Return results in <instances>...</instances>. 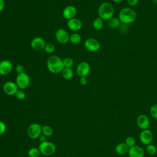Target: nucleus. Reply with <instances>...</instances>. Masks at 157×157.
<instances>
[{"mask_svg":"<svg viewBox=\"0 0 157 157\" xmlns=\"http://www.w3.org/2000/svg\"><path fill=\"white\" fill-rule=\"evenodd\" d=\"M47 67L52 74H59L64 69L63 61L56 55L49 56L47 60Z\"/></svg>","mask_w":157,"mask_h":157,"instance_id":"obj_1","label":"nucleus"},{"mask_svg":"<svg viewBox=\"0 0 157 157\" xmlns=\"http://www.w3.org/2000/svg\"><path fill=\"white\" fill-rule=\"evenodd\" d=\"M118 18L122 24L129 25L136 20L137 13L132 8L124 7L119 12Z\"/></svg>","mask_w":157,"mask_h":157,"instance_id":"obj_2","label":"nucleus"},{"mask_svg":"<svg viewBox=\"0 0 157 157\" xmlns=\"http://www.w3.org/2000/svg\"><path fill=\"white\" fill-rule=\"evenodd\" d=\"M98 13L99 17L103 20H109L113 17L114 7L110 2H104L99 6Z\"/></svg>","mask_w":157,"mask_h":157,"instance_id":"obj_3","label":"nucleus"},{"mask_svg":"<svg viewBox=\"0 0 157 157\" xmlns=\"http://www.w3.org/2000/svg\"><path fill=\"white\" fill-rule=\"evenodd\" d=\"M38 148L40 153L44 156H51L53 155L56 151L55 145L49 141L40 142Z\"/></svg>","mask_w":157,"mask_h":157,"instance_id":"obj_4","label":"nucleus"},{"mask_svg":"<svg viewBox=\"0 0 157 157\" xmlns=\"http://www.w3.org/2000/svg\"><path fill=\"white\" fill-rule=\"evenodd\" d=\"M30 82V77L29 75L26 72L18 74L15 79V83L17 85L18 88L20 90H25L29 86Z\"/></svg>","mask_w":157,"mask_h":157,"instance_id":"obj_5","label":"nucleus"},{"mask_svg":"<svg viewBox=\"0 0 157 157\" xmlns=\"http://www.w3.org/2000/svg\"><path fill=\"white\" fill-rule=\"evenodd\" d=\"M42 126L37 123L31 124L27 129V134L28 136L32 139H36L41 135Z\"/></svg>","mask_w":157,"mask_h":157,"instance_id":"obj_6","label":"nucleus"},{"mask_svg":"<svg viewBox=\"0 0 157 157\" xmlns=\"http://www.w3.org/2000/svg\"><path fill=\"white\" fill-rule=\"evenodd\" d=\"M85 48L89 52H95L99 50L101 44L99 42L94 38H88L84 42Z\"/></svg>","mask_w":157,"mask_h":157,"instance_id":"obj_7","label":"nucleus"},{"mask_svg":"<svg viewBox=\"0 0 157 157\" xmlns=\"http://www.w3.org/2000/svg\"><path fill=\"white\" fill-rule=\"evenodd\" d=\"M139 140L142 144L145 145L151 144L153 140V132L148 129L142 130L139 134Z\"/></svg>","mask_w":157,"mask_h":157,"instance_id":"obj_8","label":"nucleus"},{"mask_svg":"<svg viewBox=\"0 0 157 157\" xmlns=\"http://www.w3.org/2000/svg\"><path fill=\"white\" fill-rule=\"evenodd\" d=\"M3 91L7 95H15L17 91L19 90L15 82L12 81H7L5 82L2 86Z\"/></svg>","mask_w":157,"mask_h":157,"instance_id":"obj_9","label":"nucleus"},{"mask_svg":"<svg viewBox=\"0 0 157 157\" xmlns=\"http://www.w3.org/2000/svg\"><path fill=\"white\" fill-rule=\"evenodd\" d=\"M90 66L86 61H82L79 63L76 68L77 75L80 77H86L90 72Z\"/></svg>","mask_w":157,"mask_h":157,"instance_id":"obj_10","label":"nucleus"},{"mask_svg":"<svg viewBox=\"0 0 157 157\" xmlns=\"http://www.w3.org/2000/svg\"><path fill=\"white\" fill-rule=\"evenodd\" d=\"M55 36L56 40L61 44H65L69 41L70 35L64 29H58L55 32Z\"/></svg>","mask_w":157,"mask_h":157,"instance_id":"obj_11","label":"nucleus"},{"mask_svg":"<svg viewBox=\"0 0 157 157\" xmlns=\"http://www.w3.org/2000/svg\"><path fill=\"white\" fill-rule=\"evenodd\" d=\"M13 69L12 62L8 59H3L0 61V75H7L9 74Z\"/></svg>","mask_w":157,"mask_h":157,"instance_id":"obj_12","label":"nucleus"},{"mask_svg":"<svg viewBox=\"0 0 157 157\" xmlns=\"http://www.w3.org/2000/svg\"><path fill=\"white\" fill-rule=\"evenodd\" d=\"M46 43L45 40L39 36L34 37L30 43L31 48L36 51H40L44 50Z\"/></svg>","mask_w":157,"mask_h":157,"instance_id":"obj_13","label":"nucleus"},{"mask_svg":"<svg viewBox=\"0 0 157 157\" xmlns=\"http://www.w3.org/2000/svg\"><path fill=\"white\" fill-rule=\"evenodd\" d=\"M77 10L76 7L74 6L69 5V6H66L63 9V12H62V15H63V17L65 19L69 20L70 19L75 18V16L77 15Z\"/></svg>","mask_w":157,"mask_h":157,"instance_id":"obj_14","label":"nucleus"},{"mask_svg":"<svg viewBox=\"0 0 157 157\" xmlns=\"http://www.w3.org/2000/svg\"><path fill=\"white\" fill-rule=\"evenodd\" d=\"M136 123L138 127L142 130L148 129L150 124V121L148 117L145 114L139 115L137 118Z\"/></svg>","mask_w":157,"mask_h":157,"instance_id":"obj_15","label":"nucleus"},{"mask_svg":"<svg viewBox=\"0 0 157 157\" xmlns=\"http://www.w3.org/2000/svg\"><path fill=\"white\" fill-rule=\"evenodd\" d=\"M67 26L71 31H78L82 28V23L79 19L74 18L67 20Z\"/></svg>","mask_w":157,"mask_h":157,"instance_id":"obj_16","label":"nucleus"},{"mask_svg":"<svg viewBox=\"0 0 157 157\" xmlns=\"http://www.w3.org/2000/svg\"><path fill=\"white\" fill-rule=\"evenodd\" d=\"M128 154L129 157H144L145 152L140 146L136 145L129 148Z\"/></svg>","mask_w":157,"mask_h":157,"instance_id":"obj_17","label":"nucleus"},{"mask_svg":"<svg viewBox=\"0 0 157 157\" xmlns=\"http://www.w3.org/2000/svg\"><path fill=\"white\" fill-rule=\"evenodd\" d=\"M129 148L124 142H120L115 147V152L120 155H124L128 153Z\"/></svg>","mask_w":157,"mask_h":157,"instance_id":"obj_18","label":"nucleus"},{"mask_svg":"<svg viewBox=\"0 0 157 157\" xmlns=\"http://www.w3.org/2000/svg\"><path fill=\"white\" fill-rule=\"evenodd\" d=\"M107 25L111 29H117L120 28L121 26V22L118 18V17H112L109 20H107Z\"/></svg>","mask_w":157,"mask_h":157,"instance_id":"obj_19","label":"nucleus"},{"mask_svg":"<svg viewBox=\"0 0 157 157\" xmlns=\"http://www.w3.org/2000/svg\"><path fill=\"white\" fill-rule=\"evenodd\" d=\"M104 20L100 17H96L94 19L92 23L93 27L94 29L97 31H99L103 28L104 26Z\"/></svg>","mask_w":157,"mask_h":157,"instance_id":"obj_20","label":"nucleus"},{"mask_svg":"<svg viewBox=\"0 0 157 157\" xmlns=\"http://www.w3.org/2000/svg\"><path fill=\"white\" fill-rule=\"evenodd\" d=\"M61 73L63 77L66 80H70L74 76L73 70L70 67H64Z\"/></svg>","mask_w":157,"mask_h":157,"instance_id":"obj_21","label":"nucleus"},{"mask_svg":"<svg viewBox=\"0 0 157 157\" xmlns=\"http://www.w3.org/2000/svg\"><path fill=\"white\" fill-rule=\"evenodd\" d=\"M82 37L81 36L77 33H74L70 35L69 41L74 44H78L81 42Z\"/></svg>","mask_w":157,"mask_h":157,"instance_id":"obj_22","label":"nucleus"},{"mask_svg":"<svg viewBox=\"0 0 157 157\" xmlns=\"http://www.w3.org/2000/svg\"><path fill=\"white\" fill-rule=\"evenodd\" d=\"M42 133L46 137H50L53 134V129L48 125H44L42 128Z\"/></svg>","mask_w":157,"mask_h":157,"instance_id":"obj_23","label":"nucleus"},{"mask_svg":"<svg viewBox=\"0 0 157 157\" xmlns=\"http://www.w3.org/2000/svg\"><path fill=\"white\" fill-rule=\"evenodd\" d=\"M40 154L41 153L39 149L36 147L31 148L28 152V155L29 157H39Z\"/></svg>","mask_w":157,"mask_h":157,"instance_id":"obj_24","label":"nucleus"},{"mask_svg":"<svg viewBox=\"0 0 157 157\" xmlns=\"http://www.w3.org/2000/svg\"><path fill=\"white\" fill-rule=\"evenodd\" d=\"M146 150H147V153L149 154L150 155H154L157 152V148H156V146L151 144L147 145Z\"/></svg>","mask_w":157,"mask_h":157,"instance_id":"obj_25","label":"nucleus"},{"mask_svg":"<svg viewBox=\"0 0 157 157\" xmlns=\"http://www.w3.org/2000/svg\"><path fill=\"white\" fill-rule=\"evenodd\" d=\"M124 143L128 145V147L129 148H131V147L136 145V139H135V138L134 137H132V136H128V137H127L126 138Z\"/></svg>","mask_w":157,"mask_h":157,"instance_id":"obj_26","label":"nucleus"},{"mask_svg":"<svg viewBox=\"0 0 157 157\" xmlns=\"http://www.w3.org/2000/svg\"><path fill=\"white\" fill-rule=\"evenodd\" d=\"M44 50L47 53H53L55 50V47L54 44L52 43H47L44 47Z\"/></svg>","mask_w":157,"mask_h":157,"instance_id":"obj_27","label":"nucleus"},{"mask_svg":"<svg viewBox=\"0 0 157 157\" xmlns=\"http://www.w3.org/2000/svg\"><path fill=\"white\" fill-rule=\"evenodd\" d=\"M150 113L153 118L157 120V104H153L150 107Z\"/></svg>","mask_w":157,"mask_h":157,"instance_id":"obj_28","label":"nucleus"},{"mask_svg":"<svg viewBox=\"0 0 157 157\" xmlns=\"http://www.w3.org/2000/svg\"><path fill=\"white\" fill-rule=\"evenodd\" d=\"M63 61L64 67L71 68L74 65V60L71 58H66Z\"/></svg>","mask_w":157,"mask_h":157,"instance_id":"obj_29","label":"nucleus"},{"mask_svg":"<svg viewBox=\"0 0 157 157\" xmlns=\"http://www.w3.org/2000/svg\"><path fill=\"white\" fill-rule=\"evenodd\" d=\"M15 96L19 100H23L26 98V93L23 90H18L15 94Z\"/></svg>","mask_w":157,"mask_h":157,"instance_id":"obj_30","label":"nucleus"},{"mask_svg":"<svg viewBox=\"0 0 157 157\" xmlns=\"http://www.w3.org/2000/svg\"><path fill=\"white\" fill-rule=\"evenodd\" d=\"M15 71L17 73H18V74H21V73H23V72H25V68L23 67V65L21 64H18L15 66Z\"/></svg>","mask_w":157,"mask_h":157,"instance_id":"obj_31","label":"nucleus"},{"mask_svg":"<svg viewBox=\"0 0 157 157\" xmlns=\"http://www.w3.org/2000/svg\"><path fill=\"white\" fill-rule=\"evenodd\" d=\"M6 128H7L6 124L3 121L0 120V136L6 132Z\"/></svg>","mask_w":157,"mask_h":157,"instance_id":"obj_32","label":"nucleus"},{"mask_svg":"<svg viewBox=\"0 0 157 157\" xmlns=\"http://www.w3.org/2000/svg\"><path fill=\"white\" fill-rule=\"evenodd\" d=\"M79 83L83 86L86 85L88 83V79L86 77H80L79 79Z\"/></svg>","mask_w":157,"mask_h":157,"instance_id":"obj_33","label":"nucleus"},{"mask_svg":"<svg viewBox=\"0 0 157 157\" xmlns=\"http://www.w3.org/2000/svg\"><path fill=\"white\" fill-rule=\"evenodd\" d=\"M127 2L130 6H135L138 4L139 0H127Z\"/></svg>","mask_w":157,"mask_h":157,"instance_id":"obj_34","label":"nucleus"},{"mask_svg":"<svg viewBox=\"0 0 157 157\" xmlns=\"http://www.w3.org/2000/svg\"><path fill=\"white\" fill-rule=\"evenodd\" d=\"M5 7L4 0H0V12H1Z\"/></svg>","mask_w":157,"mask_h":157,"instance_id":"obj_35","label":"nucleus"},{"mask_svg":"<svg viewBox=\"0 0 157 157\" xmlns=\"http://www.w3.org/2000/svg\"><path fill=\"white\" fill-rule=\"evenodd\" d=\"M39 138V140L40 142H44L47 141V137L45 136H44V134H41Z\"/></svg>","mask_w":157,"mask_h":157,"instance_id":"obj_36","label":"nucleus"},{"mask_svg":"<svg viewBox=\"0 0 157 157\" xmlns=\"http://www.w3.org/2000/svg\"><path fill=\"white\" fill-rule=\"evenodd\" d=\"M113 2L118 3V2H121V1H123V0H112Z\"/></svg>","mask_w":157,"mask_h":157,"instance_id":"obj_37","label":"nucleus"},{"mask_svg":"<svg viewBox=\"0 0 157 157\" xmlns=\"http://www.w3.org/2000/svg\"><path fill=\"white\" fill-rule=\"evenodd\" d=\"M156 1H157V0H156Z\"/></svg>","mask_w":157,"mask_h":157,"instance_id":"obj_38","label":"nucleus"}]
</instances>
